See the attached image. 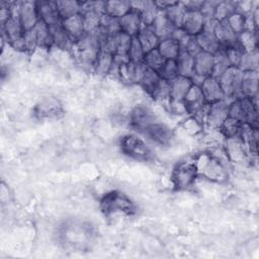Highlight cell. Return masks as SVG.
Wrapping results in <instances>:
<instances>
[{
  "mask_svg": "<svg viewBox=\"0 0 259 259\" xmlns=\"http://www.w3.org/2000/svg\"><path fill=\"white\" fill-rule=\"evenodd\" d=\"M61 24L74 42L85 33L81 14H76L74 16L63 19Z\"/></svg>",
  "mask_w": 259,
  "mask_h": 259,
  "instance_id": "24",
  "label": "cell"
},
{
  "mask_svg": "<svg viewBox=\"0 0 259 259\" xmlns=\"http://www.w3.org/2000/svg\"><path fill=\"white\" fill-rule=\"evenodd\" d=\"M51 34H52V40H53V47H56L57 49H61L64 51L71 52L74 41L69 36V34L66 32L62 24H57L50 26Z\"/></svg>",
  "mask_w": 259,
  "mask_h": 259,
  "instance_id": "21",
  "label": "cell"
},
{
  "mask_svg": "<svg viewBox=\"0 0 259 259\" xmlns=\"http://www.w3.org/2000/svg\"><path fill=\"white\" fill-rule=\"evenodd\" d=\"M242 75L243 72L236 67H230L218 79L225 94V98L229 101L243 97L242 95Z\"/></svg>",
  "mask_w": 259,
  "mask_h": 259,
  "instance_id": "6",
  "label": "cell"
},
{
  "mask_svg": "<svg viewBox=\"0 0 259 259\" xmlns=\"http://www.w3.org/2000/svg\"><path fill=\"white\" fill-rule=\"evenodd\" d=\"M131 8L141 15L144 25H152L160 11L155 1L151 0L131 1Z\"/></svg>",
  "mask_w": 259,
  "mask_h": 259,
  "instance_id": "17",
  "label": "cell"
},
{
  "mask_svg": "<svg viewBox=\"0 0 259 259\" xmlns=\"http://www.w3.org/2000/svg\"><path fill=\"white\" fill-rule=\"evenodd\" d=\"M171 37L179 45L180 49H184L191 38V35H189L182 27H177L173 30Z\"/></svg>",
  "mask_w": 259,
  "mask_h": 259,
  "instance_id": "52",
  "label": "cell"
},
{
  "mask_svg": "<svg viewBox=\"0 0 259 259\" xmlns=\"http://www.w3.org/2000/svg\"><path fill=\"white\" fill-rule=\"evenodd\" d=\"M38 18L49 26L57 25L62 22L56 1H36Z\"/></svg>",
  "mask_w": 259,
  "mask_h": 259,
  "instance_id": "14",
  "label": "cell"
},
{
  "mask_svg": "<svg viewBox=\"0 0 259 259\" xmlns=\"http://www.w3.org/2000/svg\"><path fill=\"white\" fill-rule=\"evenodd\" d=\"M161 79L162 78L160 77V75L157 71L147 67L139 85L150 95L154 91L156 86L159 84Z\"/></svg>",
  "mask_w": 259,
  "mask_h": 259,
  "instance_id": "37",
  "label": "cell"
},
{
  "mask_svg": "<svg viewBox=\"0 0 259 259\" xmlns=\"http://www.w3.org/2000/svg\"><path fill=\"white\" fill-rule=\"evenodd\" d=\"M136 37L140 41L145 53L157 49L160 42L159 37L157 36L151 25H144Z\"/></svg>",
  "mask_w": 259,
  "mask_h": 259,
  "instance_id": "27",
  "label": "cell"
},
{
  "mask_svg": "<svg viewBox=\"0 0 259 259\" xmlns=\"http://www.w3.org/2000/svg\"><path fill=\"white\" fill-rule=\"evenodd\" d=\"M176 65L178 74L190 78L194 73V58L190 56L185 50L181 49L178 57L176 58Z\"/></svg>",
  "mask_w": 259,
  "mask_h": 259,
  "instance_id": "29",
  "label": "cell"
},
{
  "mask_svg": "<svg viewBox=\"0 0 259 259\" xmlns=\"http://www.w3.org/2000/svg\"><path fill=\"white\" fill-rule=\"evenodd\" d=\"M258 71H244L242 75V95L253 98L258 96Z\"/></svg>",
  "mask_w": 259,
  "mask_h": 259,
  "instance_id": "23",
  "label": "cell"
},
{
  "mask_svg": "<svg viewBox=\"0 0 259 259\" xmlns=\"http://www.w3.org/2000/svg\"><path fill=\"white\" fill-rule=\"evenodd\" d=\"M235 12H237L236 1H229V0L219 1L214 11V18L218 21H224V20H227Z\"/></svg>",
  "mask_w": 259,
  "mask_h": 259,
  "instance_id": "42",
  "label": "cell"
},
{
  "mask_svg": "<svg viewBox=\"0 0 259 259\" xmlns=\"http://www.w3.org/2000/svg\"><path fill=\"white\" fill-rule=\"evenodd\" d=\"M257 97L248 98L240 97L230 101L229 116L247 123L254 127H258V103Z\"/></svg>",
  "mask_w": 259,
  "mask_h": 259,
  "instance_id": "3",
  "label": "cell"
},
{
  "mask_svg": "<svg viewBox=\"0 0 259 259\" xmlns=\"http://www.w3.org/2000/svg\"><path fill=\"white\" fill-rule=\"evenodd\" d=\"M159 75L162 79L166 81H171L175 77H177L178 74V69L176 65L175 60H166L162 68L159 70Z\"/></svg>",
  "mask_w": 259,
  "mask_h": 259,
  "instance_id": "46",
  "label": "cell"
},
{
  "mask_svg": "<svg viewBox=\"0 0 259 259\" xmlns=\"http://www.w3.org/2000/svg\"><path fill=\"white\" fill-rule=\"evenodd\" d=\"M56 2H57L58 10L62 17V20L81 13L82 1L62 0V1H56Z\"/></svg>",
  "mask_w": 259,
  "mask_h": 259,
  "instance_id": "36",
  "label": "cell"
},
{
  "mask_svg": "<svg viewBox=\"0 0 259 259\" xmlns=\"http://www.w3.org/2000/svg\"><path fill=\"white\" fill-rule=\"evenodd\" d=\"M198 176L214 182H224L229 177V160L225 152L218 155L211 152H202L193 160Z\"/></svg>",
  "mask_w": 259,
  "mask_h": 259,
  "instance_id": "1",
  "label": "cell"
},
{
  "mask_svg": "<svg viewBox=\"0 0 259 259\" xmlns=\"http://www.w3.org/2000/svg\"><path fill=\"white\" fill-rule=\"evenodd\" d=\"M213 33L221 49L227 50L233 47H238V34L231 28L227 20L219 21Z\"/></svg>",
  "mask_w": 259,
  "mask_h": 259,
  "instance_id": "16",
  "label": "cell"
},
{
  "mask_svg": "<svg viewBox=\"0 0 259 259\" xmlns=\"http://www.w3.org/2000/svg\"><path fill=\"white\" fill-rule=\"evenodd\" d=\"M119 25L122 32L128 34L132 37H135L144 26V23L141 15L138 12L131 10L121 18H119Z\"/></svg>",
  "mask_w": 259,
  "mask_h": 259,
  "instance_id": "19",
  "label": "cell"
},
{
  "mask_svg": "<svg viewBox=\"0 0 259 259\" xmlns=\"http://www.w3.org/2000/svg\"><path fill=\"white\" fill-rule=\"evenodd\" d=\"M184 106L186 108L188 115H193L201 108H203L207 102L204 99L201 88L197 85H193L190 87L184 98L182 99Z\"/></svg>",
  "mask_w": 259,
  "mask_h": 259,
  "instance_id": "15",
  "label": "cell"
},
{
  "mask_svg": "<svg viewBox=\"0 0 259 259\" xmlns=\"http://www.w3.org/2000/svg\"><path fill=\"white\" fill-rule=\"evenodd\" d=\"M17 17L25 31L32 29L39 21L36 9V1H19Z\"/></svg>",
  "mask_w": 259,
  "mask_h": 259,
  "instance_id": "12",
  "label": "cell"
},
{
  "mask_svg": "<svg viewBox=\"0 0 259 259\" xmlns=\"http://www.w3.org/2000/svg\"><path fill=\"white\" fill-rule=\"evenodd\" d=\"M204 19L199 11H186L181 27L191 36L197 35L203 29Z\"/></svg>",
  "mask_w": 259,
  "mask_h": 259,
  "instance_id": "20",
  "label": "cell"
},
{
  "mask_svg": "<svg viewBox=\"0 0 259 259\" xmlns=\"http://www.w3.org/2000/svg\"><path fill=\"white\" fill-rule=\"evenodd\" d=\"M225 51H226V54H227V57H228V60L230 62L231 67L239 68L241 58H242V54H243V51L239 48V46L227 49Z\"/></svg>",
  "mask_w": 259,
  "mask_h": 259,
  "instance_id": "50",
  "label": "cell"
},
{
  "mask_svg": "<svg viewBox=\"0 0 259 259\" xmlns=\"http://www.w3.org/2000/svg\"><path fill=\"white\" fill-rule=\"evenodd\" d=\"M157 50L165 60H176L181 51L179 45L172 37L160 40Z\"/></svg>",
  "mask_w": 259,
  "mask_h": 259,
  "instance_id": "34",
  "label": "cell"
},
{
  "mask_svg": "<svg viewBox=\"0 0 259 259\" xmlns=\"http://www.w3.org/2000/svg\"><path fill=\"white\" fill-rule=\"evenodd\" d=\"M24 49H25V52H28V53H32L33 51L38 49L36 34L33 28L26 30L24 33Z\"/></svg>",
  "mask_w": 259,
  "mask_h": 259,
  "instance_id": "49",
  "label": "cell"
},
{
  "mask_svg": "<svg viewBox=\"0 0 259 259\" xmlns=\"http://www.w3.org/2000/svg\"><path fill=\"white\" fill-rule=\"evenodd\" d=\"M183 50H185V51H186L190 56H192L193 58H194L197 54H199V53L201 52V49H200V47H199V45H198V42H197L195 36H191V38L189 39V41L187 42L186 47H185Z\"/></svg>",
  "mask_w": 259,
  "mask_h": 259,
  "instance_id": "53",
  "label": "cell"
},
{
  "mask_svg": "<svg viewBox=\"0 0 259 259\" xmlns=\"http://www.w3.org/2000/svg\"><path fill=\"white\" fill-rule=\"evenodd\" d=\"M259 65V53L258 50L252 52H243L239 69L244 71H258Z\"/></svg>",
  "mask_w": 259,
  "mask_h": 259,
  "instance_id": "40",
  "label": "cell"
},
{
  "mask_svg": "<svg viewBox=\"0 0 259 259\" xmlns=\"http://www.w3.org/2000/svg\"><path fill=\"white\" fill-rule=\"evenodd\" d=\"M241 126H242V122H240L239 120L231 116H228L224 120V122L221 124L218 131L220 132V134L223 136L224 139H230V138H235L239 136Z\"/></svg>",
  "mask_w": 259,
  "mask_h": 259,
  "instance_id": "38",
  "label": "cell"
},
{
  "mask_svg": "<svg viewBox=\"0 0 259 259\" xmlns=\"http://www.w3.org/2000/svg\"><path fill=\"white\" fill-rule=\"evenodd\" d=\"M119 148L123 155L138 162L146 163L154 159L152 149L136 134L123 135L119 140Z\"/></svg>",
  "mask_w": 259,
  "mask_h": 259,
  "instance_id": "4",
  "label": "cell"
},
{
  "mask_svg": "<svg viewBox=\"0 0 259 259\" xmlns=\"http://www.w3.org/2000/svg\"><path fill=\"white\" fill-rule=\"evenodd\" d=\"M231 67L226 51L221 49L213 55V69L211 76L219 79L222 74Z\"/></svg>",
  "mask_w": 259,
  "mask_h": 259,
  "instance_id": "39",
  "label": "cell"
},
{
  "mask_svg": "<svg viewBox=\"0 0 259 259\" xmlns=\"http://www.w3.org/2000/svg\"><path fill=\"white\" fill-rule=\"evenodd\" d=\"M165 61L166 60L162 57V55L159 53V51L157 49L146 53L145 58H144L145 65L148 68L153 69V70H155L157 72H159V70L162 68V66L164 65Z\"/></svg>",
  "mask_w": 259,
  "mask_h": 259,
  "instance_id": "43",
  "label": "cell"
},
{
  "mask_svg": "<svg viewBox=\"0 0 259 259\" xmlns=\"http://www.w3.org/2000/svg\"><path fill=\"white\" fill-rule=\"evenodd\" d=\"M182 5L184 6V8L186 9V11H199L203 1H193V0H189V1H181Z\"/></svg>",
  "mask_w": 259,
  "mask_h": 259,
  "instance_id": "54",
  "label": "cell"
},
{
  "mask_svg": "<svg viewBox=\"0 0 259 259\" xmlns=\"http://www.w3.org/2000/svg\"><path fill=\"white\" fill-rule=\"evenodd\" d=\"M99 207L105 217L133 215L137 212L136 203L119 190L105 193L100 199Z\"/></svg>",
  "mask_w": 259,
  "mask_h": 259,
  "instance_id": "2",
  "label": "cell"
},
{
  "mask_svg": "<svg viewBox=\"0 0 259 259\" xmlns=\"http://www.w3.org/2000/svg\"><path fill=\"white\" fill-rule=\"evenodd\" d=\"M151 26L160 40L171 37L172 32L175 29L173 24L167 18L164 11H159L157 17L155 18Z\"/></svg>",
  "mask_w": 259,
  "mask_h": 259,
  "instance_id": "26",
  "label": "cell"
},
{
  "mask_svg": "<svg viewBox=\"0 0 259 259\" xmlns=\"http://www.w3.org/2000/svg\"><path fill=\"white\" fill-rule=\"evenodd\" d=\"M200 88L204 96V99L208 104L226 99L219 80L212 76L205 78Z\"/></svg>",
  "mask_w": 259,
  "mask_h": 259,
  "instance_id": "18",
  "label": "cell"
},
{
  "mask_svg": "<svg viewBox=\"0 0 259 259\" xmlns=\"http://www.w3.org/2000/svg\"><path fill=\"white\" fill-rule=\"evenodd\" d=\"M151 143L159 147H169L174 141V133L166 123L158 120L143 134Z\"/></svg>",
  "mask_w": 259,
  "mask_h": 259,
  "instance_id": "9",
  "label": "cell"
},
{
  "mask_svg": "<svg viewBox=\"0 0 259 259\" xmlns=\"http://www.w3.org/2000/svg\"><path fill=\"white\" fill-rule=\"evenodd\" d=\"M245 21H246V16L239 12H235L227 19V22L237 34L242 32L245 29Z\"/></svg>",
  "mask_w": 259,
  "mask_h": 259,
  "instance_id": "47",
  "label": "cell"
},
{
  "mask_svg": "<svg viewBox=\"0 0 259 259\" xmlns=\"http://www.w3.org/2000/svg\"><path fill=\"white\" fill-rule=\"evenodd\" d=\"M2 39L16 51L25 52L24 49V33L18 17L10 16L3 24H1Z\"/></svg>",
  "mask_w": 259,
  "mask_h": 259,
  "instance_id": "7",
  "label": "cell"
},
{
  "mask_svg": "<svg viewBox=\"0 0 259 259\" xmlns=\"http://www.w3.org/2000/svg\"><path fill=\"white\" fill-rule=\"evenodd\" d=\"M35 34H36V39H37V45L38 49H51L53 48V40H52V34L50 30V26L47 25L42 21H38L36 25L33 27Z\"/></svg>",
  "mask_w": 259,
  "mask_h": 259,
  "instance_id": "33",
  "label": "cell"
},
{
  "mask_svg": "<svg viewBox=\"0 0 259 259\" xmlns=\"http://www.w3.org/2000/svg\"><path fill=\"white\" fill-rule=\"evenodd\" d=\"M213 69V55L200 52L194 57V74L207 78L211 76Z\"/></svg>",
  "mask_w": 259,
  "mask_h": 259,
  "instance_id": "22",
  "label": "cell"
},
{
  "mask_svg": "<svg viewBox=\"0 0 259 259\" xmlns=\"http://www.w3.org/2000/svg\"><path fill=\"white\" fill-rule=\"evenodd\" d=\"M198 177L197 169L193 161L178 162L171 172V182L175 190L184 191L193 186Z\"/></svg>",
  "mask_w": 259,
  "mask_h": 259,
  "instance_id": "5",
  "label": "cell"
},
{
  "mask_svg": "<svg viewBox=\"0 0 259 259\" xmlns=\"http://www.w3.org/2000/svg\"><path fill=\"white\" fill-rule=\"evenodd\" d=\"M169 84L170 97L172 100H182L192 86V82L189 78L180 75L169 81Z\"/></svg>",
  "mask_w": 259,
  "mask_h": 259,
  "instance_id": "25",
  "label": "cell"
},
{
  "mask_svg": "<svg viewBox=\"0 0 259 259\" xmlns=\"http://www.w3.org/2000/svg\"><path fill=\"white\" fill-rule=\"evenodd\" d=\"M218 23H219V21L217 20V19H214V18H212V19H206V20H204V23H203V31H206V32H214V29H215V27H217V25H218Z\"/></svg>",
  "mask_w": 259,
  "mask_h": 259,
  "instance_id": "55",
  "label": "cell"
},
{
  "mask_svg": "<svg viewBox=\"0 0 259 259\" xmlns=\"http://www.w3.org/2000/svg\"><path fill=\"white\" fill-rule=\"evenodd\" d=\"M176 1H167V0H162V1H155V4L157 5L158 9L160 11L166 10L168 7L172 6Z\"/></svg>",
  "mask_w": 259,
  "mask_h": 259,
  "instance_id": "56",
  "label": "cell"
},
{
  "mask_svg": "<svg viewBox=\"0 0 259 259\" xmlns=\"http://www.w3.org/2000/svg\"><path fill=\"white\" fill-rule=\"evenodd\" d=\"M63 105L61 101L53 96L41 98L34 106V114L40 119L56 118L63 113Z\"/></svg>",
  "mask_w": 259,
  "mask_h": 259,
  "instance_id": "11",
  "label": "cell"
},
{
  "mask_svg": "<svg viewBox=\"0 0 259 259\" xmlns=\"http://www.w3.org/2000/svg\"><path fill=\"white\" fill-rule=\"evenodd\" d=\"M112 64H113V55L108 52L100 50L94 62L92 73H95L97 76H100V77H106L109 75Z\"/></svg>",
  "mask_w": 259,
  "mask_h": 259,
  "instance_id": "28",
  "label": "cell"
},
{
  "mask_svg": "<svg viewBox=\"0 0 259 259\" xmlns=\"http://www.w3.org/2000/svg\"><path fill=\"white\" fill-rule=\"evenodd\" d=\"M224 152L229 162L244 163L249 159L246 148L239 137L225 139Z\"/></svg>",
  "mask_w": 259,
  "mask_h": 259,
  "instance_id": "13",
  "label": "cell"
},
{
  "mask_svg": "<svg viewBox=\"0 0 259 259\" xmlns=\"http://www.w3.org/2000/svg\"><path fill=\"white\" fill-rule=\"evenodd\" d=\"M146 53L144 52L140 41L138 40V38L135 36L132 39V44L130 47V50L127 52V56L131 62L133 63H141L144 62V58H145Z\"/></svg>",
  "mask_w": 259,
  "mask_h": 259,
  "instance_id": "45",
  "label": "cell"
},
{
  "mask_svg": "<svg viewBox=\"0 0 259 259\" xmlns=\"http://www.w3.org/2000/svg\"><path fill=\"white\" fill-rule=\"evenodd\" d=\"M195 38L202 52L208 53L210 55H214L219 50H221L220 44L214 33L212 32H206L202 30L197 35H195Z\"/></svg>",
  "mask_w": 259,
  "mask_h": 259,
  "instance_id": "30",
  "label": "cell"
},
{
  "mask_svg": "<svg viewBox=\"0 0 259 259\" xmlns=\"http://www.w3.org/2000/svg\"><path fill=\"white\" fill-rule=\"evenodd\" d=\"M158 120L155 112L148 105L142 103L133 107L128 116L130 126L140 134H144L150 125Z\"/></svg>",
  "mask_w": 259,
  "mask_h": 259,
  "instance_id": "8",
  "label": "cell"
},
{
  "mask_svg": "<svg viewBox=\"0 0 259 259\" xmlns=\"http://www.w3.org/2000/svg\"><path fill=\"white\" fill-rule=\"evenodd\" d=\"M167 18L169 21L173 24L175 28L181 27L184 15L186 13V9L182 5L181 1H176L172 6L168 7L166 10H164Z\"/></svg>",
  "mask_w": 259,
  "mask_h": 259,
  "instance_id": "35",
  "label": "cell"
},
{
  "mask_svg": "<svg viewBox=\"0 0 259 259\" xmlns=\"http://www.w3.org/2000/svg\"><path fill=\"white\" fill-rule=\"evenodd\" d=\"M218 3H219V1H211V0L203 1L199 12L201 13L204 20L214 18V11H215V7H217Z\"/></svg>",
  "mask_w": 259,
  "mask_h": 259,
  "instance_id": "51",
  "label": "cell"
},
{
  "mask_svg": "<svg viewBox=\"0 0 259 259\" xmlns=\"http://www.w3.org/2000/svg\"><path fill=\"white\" fill-rule=\"evenodd\" d=\"M238 46L243 52L258 50V31L243 30L238 33Z\"/></svg>",
  "mask_w": 259,
  "mask_h": 259,
  "instance_id": "32",
  "label": "cell"
},
{
  "mask_svg": "<svg viewBox=\"0 0 259 259\" xmlns=\"http://www.w3.org/2000/svg\"><path fill=\"white\" fill-rule=\"evenodd\" d=\"M230 101L223 99L209 104L204 120V126L211 131H218L224 120L229 116Z\"/></svg>",
  "mask_w": 259,
  "mask_h": 259,
  "instance_id": "10",
  "label": "cell"
},
{
  "mask_svg": "<svg viewBox=\"0 0 259 259\" xmlns=\"http://www.w3.org/2000/svg\"><path fill=\"white\" fill-rule=\"evenodd\" d=\"M183 127L189 135L195 136L199 134L204 126L200 122H198L193 116L188 115L187 119H185L183 122Z\"/></svg>",
  "mask_w": 259,
  "mask_h": 259,
  "instance_id": "48",
  "label": "cell"
},
{
  "mask_svg": "<svg viewBox=\"0 0 259 259\" xmlns=\"http://www.w3.org/2000/svg\"><path fill=\"white\" fill-rule=\"evenodd\" d=\"M132 10L131 1L125 0H110L105 1V13L114 18H121Z\"/></svg>",
  "mask_w": 259,
  "mask_h": 259,
  "instance_id": "31",
  "label": "cell"
},
{
  "mask_svg": "<svg viewBox=\"0 0 259 259\" xmlns=\"http://www.w3.org/2000/svg\"><path fill=\"white\" fill-rule=\"evenodd\" d=\"M150 96L157 102L161 103L162 105H166L171 97H170V84L169 81L161 79L159 84L156 86L154 91L150 94Z\"/></svg>",
  "mask_w": 259,
  "mask_h": 259,
  "instance_id": "41",
  "label": "cell"
},
{
  "mask_svg": "<svg viewBox=\"0 0 259 259\" xmlns=\"http://www.w3.org/2000/svg\"><path fill=\"white\" fill-rule=\"evenodd\" d=\"M100 28L107 34V35H112L115 34L120 30V25H119V19L111 17L109 15L103 14L101 17V23H100Z\"/></svg>",
  "mask_w": 259,
  "mask_h": 259,
  "instance_id": "44",
  "label": "cell"
}]
</instances>
